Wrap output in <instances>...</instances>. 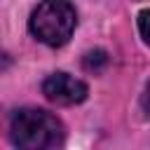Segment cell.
I'll use <instances>...</instances> for the list:
<instances>
[{
	"mask_svg": "<svg viewBox=\"0 0 150 150\" xmlns=\"http://www.w3.org/2000/svg\"><path fill=\"white\" fill-rule=\"evenodd\" d=\"M9 138L21 150H49L63 143V124L42 108H21L12 115Z\"/></svg>",
	"mask_w": 150,
	"mask_h": 150,
	"instance_id": "obj_1",
	"label": "cell"
},
{
	"mask_svg": "<svg viewBox=\"0 0 150 150\" xmlns=\"http://www.w3.org/2000/svg\"><path fill=\"white\" fill-rule=\"evenodd\" d=\"M141 105H143V110L150 115V82L145 84V91H143V96H141Z\"/></svg>",
	"mask_w": 150,
	"mask_h": 150,
	"instance_id": "obj_6",
	"label": "cell"
},
{
	"mask_svg": "<svg viewBox=\"0 0 150 150\" xmlns=\"http://www.w3.org/2000/svg\"><path fill=\"white\" fill-rule=\"evenodd\" d=\"M138 30H141V38L145 40V45L150 47V9H143L138 14Z\"/></svg>",
	"mask_w": 150,
	"mask_h": 150,
	"instance_id": "obj_5",
	"label": "cell"
},
{
	"mask_svg": "<svg viewBox=\"0 0 150 150\" xmlns=\"http://www.w3.org/2000/svg\"><path fill=\"white\" fill-rule=\"evenodd\" d=\"M77 14L70 0H40L28 19L30 33L47 47H61L70 40Z\"/></svg>",
	"mask_w": 150,
	"mask_h": 150,
	"instance_id": "obj_2",
	"label": "cell"
},
{
	"mask_svg": "<svg viewBox=\"0 0 150 150\" xmlns=\"http://www.w3.org/2000/svg\"><path fill=\"white\" fill-rule=\"evenodd\" d=\"M87 84L68 73H52L42 82V94L56 105H75L87 98Z\"/></svg>",
	"mask_w": 150,
	"mask_h": 150,
	"instance_id": "obj_3",
	"label": "cell"
},
{
	"mask_svg": "<svg viewBox=\"0 0 150 150\" xmlns=\"http://www.w3.org/2000/svg\"><path fill=\"white\" fill-rule=\"evenodd\" d=\"M105 63H108V56H105V52H103V49H94V52H89V54L84 56V68H87V70L98 73Z\"/></svg>",
	"mask_w": 150,
	"mask_h": 150,
	"instance_id": "obj_4",
	"label": "cell"
}]
</instances>
